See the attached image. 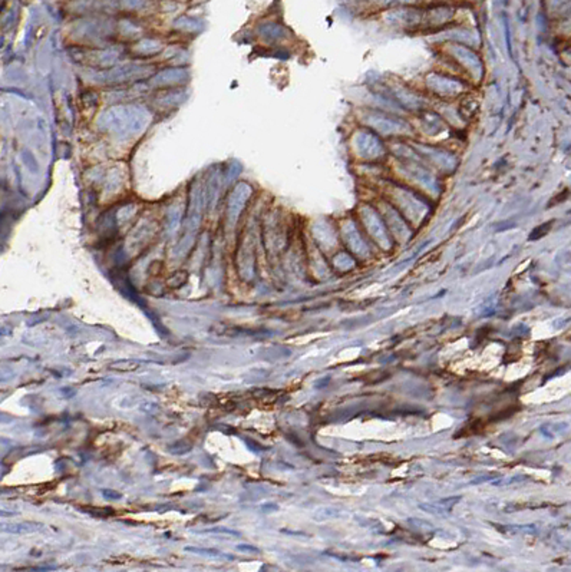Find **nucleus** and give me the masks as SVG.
I'll return each instance as SVG.
<instances>
[{
	"label": "nucleus",
	"mask_w": 571,
	"mask_h": 572,
	"mask_svg": "<svg viewBox=\"0 0 571 572\" xmlns=\"http://www.w3.org/2000/svg\"><path fill=\"white\" fill-rule=\"evenodd\" d=\"M200 533H213V535H221V536H236V538H240L241 533L237 532L234 529H229V528H211V529L201 530Z\"/></svg>",
	"instance_id": "4"
},
{
	"label": "nucleus",
	"mask_w": 571,
	"mask_h": 572,
	"mask_svg": "<svg viewBox=\"0 0 571 572\" xmlns=\"http://www.w3.org/2000/svg\"><path fill=\"white\" fill-rule=\"evenodd\" d=\"M1 528L4 532H9V533H17V535H26V533H33V532H39L42 530L43 525L42 524H38V522H22V524H3Z\"/></svg>",
	"instance_id": "1"
},
{
	"label": "nucleus",
	"mask_w": 571,
	"mask_h": 572,
	"mask_svg": "<svg viewBox=\"0 0 571 572\" xmlns=\"http://www.w3.org/2000/svg\"><path fill=\"white\" fill-rule=\"evenodd\" d=\"M102 493H103V496H105L106 499H115V501H118V499L122 498V495H121L119 492L112 490V489H102Z\"/></svg>",
	"instance_id": "5"
},
{
	"label": "nucleus",
	"mask_w": 571,
	"mask_h": 572,
	"mask_svg": "<svg viewBox=\"0 0 571 572\" xmlns=\"http://www.w3.org/2000/svg\"><path fill=\"white\" fill-rule=\"evenodd\" d=\"M187 552H191V554H195V555H202V557H210V558H218V557H224V558L233 559V557L230 555H223L221 551L214 549V548H200V546H186L184 548Z\"/></svg>",
	"instance_id": "3"
},
{
	"label": "nucleus",
	"mask_w": 571,
	"mask_h": 572,
	"mask_svg": "<svg viewBox=\"0 0 571 572\" xmlns=\"http://www.w3.org/2000/svg\"><path fill=\"white\" fill-rule=\"evenodd\" d=\"M240 552H244V554H258V548H256V546H253V545H237L236 546Z\"/></svg>",
	"instance_id": "6"
},
{
	"label": "nucleus",
	"mask_w": 571,
	"mask_h": 572,
	"mask_svg": "<svg viewBox=\"0 0 571 572\" xmlns=\"http://www.w3.org/2000/svg\"><path fill=\"white\" fill-rule=\"evenodd\" d=\"M141 366L140 361L137 360H118L109 364V370L112 372H121V373H129L138 370Z\"/></svg>",
	"instance_id": "2"
}]
</instances>
